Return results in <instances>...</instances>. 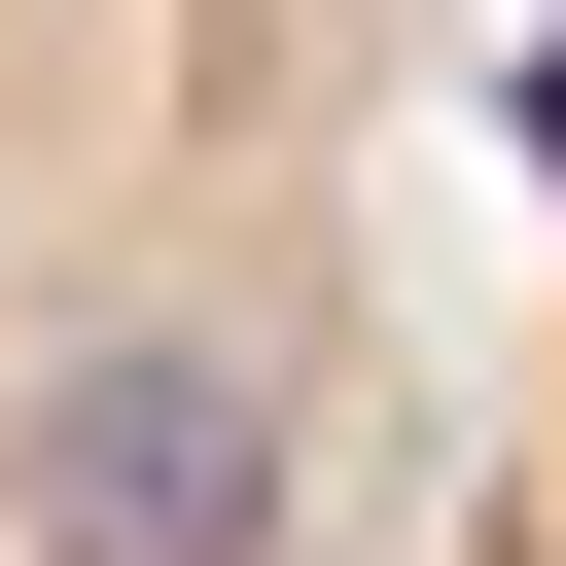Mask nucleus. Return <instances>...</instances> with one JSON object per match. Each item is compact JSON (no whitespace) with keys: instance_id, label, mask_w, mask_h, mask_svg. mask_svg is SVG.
<instances>
[{"instance_id":"2","label":"nucleus","mask_w":566,"mask_h":566,"mask_svg":"<svg viewBox=\"0 0 566 566\" xmlns=\"http://www.w3.org/2000/svg\"><path fill=\"white\" fill-rule=\"evenodd\" d=\"M0 566H389V460H283V424H0Z\"/></svg>"},{"instance_id":"3","label":"nucleus","mask_w":566,"mask_h":566,"mask_svg":"<svg viewBox=\"0 0 566 566\" xmlns=\"http://www.w3.org/2000/svg\"><path fill=\"white\" fill-rule=\"evenodd\" d=\"M460 566H566V248H531V389H495V495H460Z\"/></svg>"},{"instance_id":"1","label":"nucleus","mask_w":566,"mask_h":566,"mask_svg":"<svg viewBox=\"0 0 566 566\" xmlns=\"http://www.w3.org/2000/svg\"><path fill=\"white\" fill-rule=\"evenodd\" d=\"M460 0H0V424L389 460V177Z\"/></svg>"}]
</instances>
